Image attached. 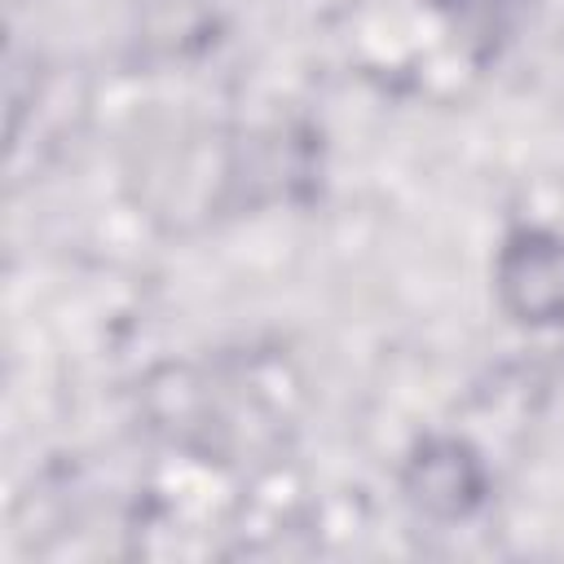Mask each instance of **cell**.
Segmentation results:
<instances>
[{"label":"cell","mask_w":564,"mask_h":564,"mask_svg":"<svg viewBox=\"0 0 564 564\" xmlns=\"http://www.w3.org/2000/svg\"><path fill=\"white\" fill-rule=\"evenodd\" d=\"M410 494L419 507H427L436 516H463L480 498V471H476L471 454H463L458 445H427L414 458Z\"/></svg>","instance_id":"cell-2"},{"label":"cell","mask_w":564,"mask_h":564,"mask_svg":"<svg viewBox=\"0 0 564 564\" xmlns=\"http://www.w3.org/2000/svg\"><path fill=\"white\" fill-rule=\"evenodd\" d=\"M502 291L507 304L529 322L564 317V242L520 238L502 256Z\"/></svg>","instance_id":"cell-1"}]
</instances>
